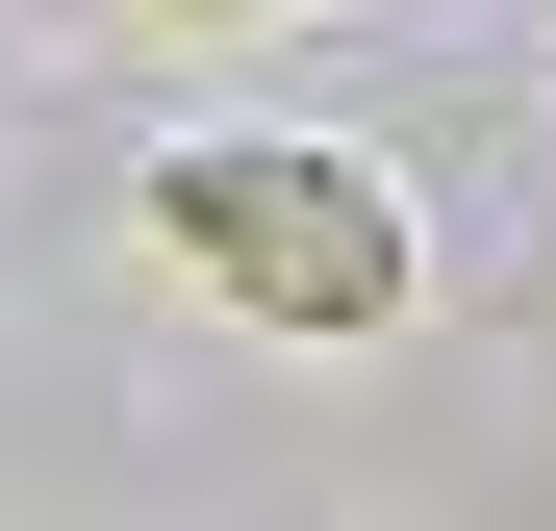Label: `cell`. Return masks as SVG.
Masks as SVG:
<instances>
[{"mask_svg":"<svg viewBox=\"0 0 556 531\" xmlns=\"http://www.w3.org/2000/svg\"><path fill=\"white\" fill-rule=\"evenodd\" d=\"M152 253H177L228 329H278V354H354V329H405V279H430L405 177H354V152H278V127H177V152H152Z\"/></svg>","mask_w":556,"mask_h":531,"instance_id":"cell-1","label":"cell"},{"mask_svg":"<svg viewBox=\"0 0 556 531\" xmlns=\"http://www.w3.org/2000/svg\"><path fill=\"white\" fill-rule=\"evenodd\" d=\"M152 26H278V0H152Z\"/></svg>","mask_w":556,"mask_h":531,"instance_id":"cell-2","label":"cell"}]
</instances>
